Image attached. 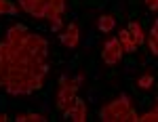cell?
<instances>
[{"label": "cell", "instance_id": "cell-1", "mask_svg": "<svg viewBox=\"0 0 158 122\" xmlns=\"http://www.w3.org/2000/svg\"><path fill=\"white\" fill-rule=\"evenodd\" d=\"M129 110H131V97L127 93H120L116 101H110L99 110V118L101 122H124Z\"/></svg>", "mask_w": 158, "mask_h": 122}, {"label": "cell", "instance_id": "cell-2", "mask_svg": "<svg viewBox=\"0 0 158 122\" xmlns=\"http://www.w3.org/2000/svg\"><path fill=\"white\" fill-rule=\"evenodd\" d=\"M101 59L108 65H118L122 61V47L116 38H110L103 42V49H101Z\"/></svg>", "mask_w": 158, "mask_h": 122}, {"label": "cell", "instance_id": "cell-3", "mask_svg": "<svg viewBox=\"0 0 158 122\" xmlns=\"http://www.w3.org/2000/svg\"><path fill=\"white\" fill-rule=\"evenodd\" d=\"M80 86L76 84L74 80H68L65 84H61L59 93H57V108L59 110H65V108H70L72 105L74 97H76V91H78Z\"/></svg>", "mask_w": 158, "mask_h": 122}, {"label": "cell", "instance_id": "cell-4", "mask_svg": "<svg viewBox=\"0 0 158 122\" xmlns=\"http://www.w3.org/2000/svg\"><path fill=\"white\" fill-rule=\"evenodd\" d=\"M63 118L65 120H74V122H85L86 120V105L82 99L74 97L72 105L63 110Z\"/></svg>", "mask_w": 158, "mask_h": 122}, {"label": "cell", "instance_id": "cell-5", "mask_svg": "<svg viewBox=\"0 0 158 122\" xmlns=\"http://www.w3.org/2000/svg\"><path fill=\"white\" fill-rule=\"evenodd\" d=\"M25 38H27V27L21 23L9 27V32H6V42H11L13 47H17V49H23Z\"/></svg>", "mask_w": 158, "mask_h": 122}, {"label": "cell", "instance_id": "cell-6", "mask_svg": "<svg viewBox=\"0 0 158 122\" xmlns=\"http://www.w3.org/2000/svg\"><path fill=\"white\" fill-rule=\"evenodd\" d=\"M59 42L63 47H68V49H76L78 47V25L74 21L68 25V30L63 34H59Z\"/></svg>", "mask_w": 158, "mask_h": 122}, {"label": "cell", "instance_id": "cell-7", "mask_svg": "<svg viewBox=\"0 0 158 122\" xmlns=\"http://www.w3.org/2000/svg\"><path fill=\"white\" fill-rule=\"evenodd\" d=\"M127 30H129L131 40H133L137 47L146 40V34H143V30H141V23H139V21H135V19H133V21H129V27H127Z\"/></svg>", "mask_w": 158, "mask_h": 122}, {"label": "cell", "instance_id": "cell-8", "mask_svg": "<svg viewBox=\"0 0 158 122\" xmlns=\"http://www.w3.org/2000/svg\"><path fill=\"white\" fill-rule=\"evenodd\" d=\"M118 42H120L122 47V53H129V55H133L135 51H137V44H135L131 36H129V30H122L120 34H118Z\"/></svg>", "mask_w": 158, "mask_h": 122}, {"label": "cell", "instance_id": "cell-9", "mask_svg": "<svg viewBox=\"0 0 158 122\" xmlns=\"http://www.w3.org/2000/svg\"><path fill=\"white\" fill-rule=\"evenodd\" d=\"M97 27L103 32V34L112 32V30L116 27V17H114V15H110V13H108V15H101V17L97 19Z\"/></svg>", "mask_w": 158, "mask_h": 122}, {"label": "cell", "instance_id": "cell-10", "mask_svg": "<svg viewBox=\"0 0 158 122\" xmlns=\"http://www.w3.org/2000/svg\"><path fill=\"white\" fill-rule=\"evenodd\" d=\"M137 84H139V88H143V91H150L154 86V76L152 74H141L139 80H137Z\"/></svg>", "mask_w": 158, "mask_h": 122}, {"label": "cell", "instance_id": "cell-11", "mask_svg": "<svg viewBox=\"0 0 158 122\" xmlns=\"http://www.w3.org/2000/svg\"><path fill=\"white\" fill-rule=\"evenodd\" d=\"M0 15H17V6L11 0H0Z\"/></svg>", "mask_w": 158, "mask_h": 122}, {"label": "cell", "instance_id": "cell-12", "mask_svg": "<svg viewBox=\"0 0 158 122\" xmlns=\"http://www.w3.org/2000/svg\"><path fill=\"white\" fill-rule=\"evenodd\" d=\"M51 34H59L61 27H63V21H61V15H57V17H51Z\"/></svg>", "mask_w": 158, "mask_h": 122}, {"label": "cell", "instance_id": "cell-13", "mask_svg": "<svg viewBox=\"0 0 158 122\" xmlns=\"http://www.w3.org/2000/svg\"><path fill=\"white\" fill-rule=\"evenodd\" d=\"M86 99H89L91 103H97L99 99H101V91L95 88V86H91V88H89V93H86Z\"/></svg>", "mask_w": 158, "mask_h": 122}, {"label": "cell", "instance_id": "cell-14", "mask_svg": "<svg viewBox=\"0 0 158 122\" xmlns=\"http://www.w3.org/2000/svg\"><path fill=\"white\" fill-rule=\"evenodd\" d=\"M97 42V34L93 32V30H89V34H86V40H85V51H91V47Z\"/></svg>", "mask_w": 158, "mask_h": 122}, {"label": "cell", "instance_id": "cell-15", "mask_svg": "<svg viewBox=\"0 0 158 122\" xmlns=\"http://www.w3.org/2000/svg\"><path fill=\"white\" fill-rule=\"evenodd\" d=\"M148 47H150V51H152V55L156 57L158 55V36H150L148 38Z\"/></svg>", "mask_w": 158, "mask_h": 122}, {"label": "cell", "instance_id": "cell-16", "mask_svg": "<svg viewBox=\"0 0 158 122\" xmlns=\"http://www.w3.org/2000/svg\"><path fill=\"white\" fill-rule=\"evenodd\" d=\"M137 120H141V122H156V120H158V112H156V108H152V112H148L143 118H137Z\"/></svg>", "mask_w": 158, "mask_h": 122}, {"label": "cell", "instance_id": "cell-17", "mask_svg": "<svg viewBox=\"0 0 158 122\" xmlns=\"http://www.w3.org/2000/svg\"><path fill=\"white\" fill-rule=\"evenodd\" d=\"M44 114H38V112H32V114H27V122H44Z\"/></svg>", "mask_w": 158, "mask_h": 122}, {"label": "cell", "instance_id": "cell-18", "mask_svg": "<svg viewBox=\"0 0 158 122\" xmlns=\"http://www.w3.org/2000/svg\"><path fill=\"white\" fill-rule=\"evenodd\" d=\"M122 11H124V2H120V0H118V2H114V13H118V15H120Z\"/></svg>", "mask_w": 158, "mask_h": 122}, {"label": "cell", "instance_id": "cell-19", "mask_svg": "<svg viewBox=\"0 0 158 122\" xmlns=\"http://www.w3.org/2000/svg\"><path fill=\"white\" fill-rule=\"evenodd\" d=\"M72 80H74V82H76V84H78V86H80V84H82V82H85V80H86V76H85V74H78L76 78H72Z\"/></svg>", "mask_w": 158, "mask_h": 122}, {"label": "cell", "instance_id": "cell-20", "mask_svg": "<svg viewBox=\"0 0 158 122\" xmlns=\"http://www.w3.org/2000/svg\"><path fill=\"white\" fill-rule=\"evenodd\" d=\"M150 36H158V21L154 19V23H152V30H150Z\"/></svg>", "mask_w": 158, "mask_h": 122}, {"label": "cell", "instance_id": "cell-21", "mask_svg": "<svg viewBox=\"0 0 158 122\" xmlns=\"http://www.w3.org/2000/svg\"><path fill=\"white\" fill-rule=\"evenodd\" d=\"M91 78H93V80H99V78H101V72H99L97 67H93V70H91Z\"/></svg>", "mask_w": 158, "mask_h": 122}, {"label": "cell", "instance_id": "cell-22", "mask_svg": "<svg viewBox=\"0 0 158 122\" xmlns=\"http://www.w3.org/2000/svg\"><path fill=\"white\" fill-rule=\"evenodd\" d=\"M146 2H148V6H150L152 11H156V9H158V0H146Z\"/></svg>", "mask_w": 158, "mask_h": 122}, {"label": "cell", "instance_id": "cell-23", "mask_svg": "<svg viewBox=\"0 0 158 122\" xmlns=\"http://www.w3.org/2000/svg\"><path fill=\"white\" fill-rule=\"evenodd\" d=\"M135 67H137V65H135L133 61H129V63H127V74L131 76V74H133V70H135Z\"/></svg>", "mask_w": 158, "mask_h": 122}, {"label": "cell", "instance_id": "cell-24", "mask_svg": "<svg viewBox=\"0 0 158 122\" xmlns=\"http://www.w3.org/2000/svg\"><path fill=\"white\" fill-rule=\"evenodd\" d=\"M15 120H17V122H27V114H17Z\"/></svg>", "mask_w": 158, "mask_h": 122}, {"label": "cell", "instance_id": "cell-25", "mask_svg": "<svg viewBox=\"0 0 158 122\" xmlns=\"http://www.w3.org/2000/svg\"><path fill=\"white\" fill-rule=\"evenodd\" d=\"M40 110H42V112H49V110H51V103H49V101H42Z\"/></svg>", "mask_w": 158, "mask_h": 122}, {"label": "cell", "instance_id": "cell-26", "mask_svg": "<svg viewBox=\"0 0 158 122\" xmlns=\"http://www.w3.org/2000/svg\"><path fill=\"white\" fill-rule=\"evenodd\" d=\"M6 110V101H4V97H0V112Z\"/></svg>", "mask_w": 158, "mask_h": 122}, {"label": "cell", "instance_id": "cell-27", "mask_svg": "<svg viewBox=\"0 0 158 122\" xmlns=\"http://www.w3.org/2000/svg\"><path fill=\"white\" fill-rule=\"evenodd\" d=\"M68 82V74H61V78H59V84H65Z\"/></svg>", "mask_w": 158, "mask_h": 122}, {"label": "cell", "instance_id": "cell-28", "mask_svg": "<svg viewBox=\"0 0 158 122\" xmlns=\"http://www.w3.org/2000/svg\"><path fill=\"white\" fill-rule=\"evenodd\" d=\"M4 120H9V118H6V114H4V112H0V122H4Z\"/></svg>", "mask_w": 158, "mask_h": 122}]
</instances>
